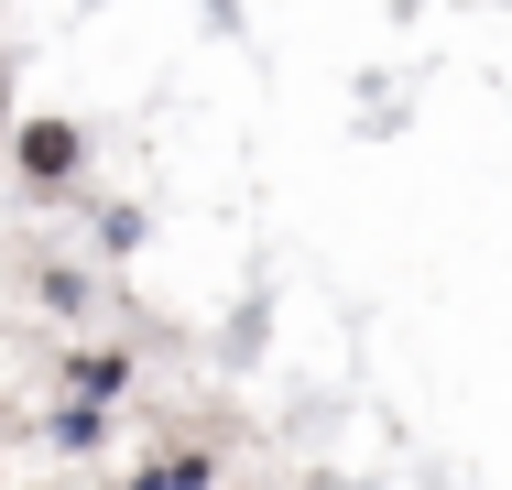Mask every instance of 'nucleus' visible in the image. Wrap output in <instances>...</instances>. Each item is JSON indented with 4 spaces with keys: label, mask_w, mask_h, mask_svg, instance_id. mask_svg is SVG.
Wrapping results in <instances>:
<instances>
[{
    "label": "nucleus",
    "mask_w": 512,
    "mask_h": 490,
    "mask_svg": "<svg viewBox=\"0 0 512 490\" xmlns=\"http://www.w3.org/2000/svg\"><path fill=\"white\" fill-rule=\"evenodd\" d=\"M22 164H33V175H77V131H66V120H33V131H22Z\"/></svg>",
    "instance_id": "nucleus-1"
}]
</instances>
